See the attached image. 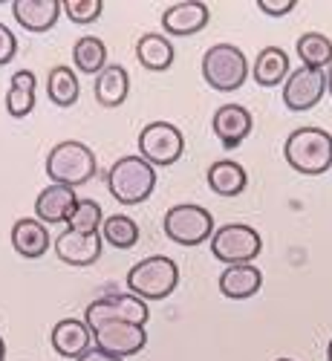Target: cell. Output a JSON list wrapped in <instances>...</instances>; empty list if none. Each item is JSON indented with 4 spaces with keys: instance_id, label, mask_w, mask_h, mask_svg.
I'll return each mask as SVG.
<instances>
[{
    "instance_id": "cell-1",
    "label": "cell",
    "mask_w": 332,
    "mask_h": 361,
    "mask_svg": "<svg viewBox=\"0 0 332 361\" xmlns=\"http://www.w3.org/2000/svg\"><path fill=\"white\" fill-rule=\"evenodd\" d=\"M289 168L304 176H321L332 168V136L321 128H297L283 145Z\"/></svg>"
},
{
    "instance_id": "cell-2",
    "label": "cell",
    "mask_w": 332,
    "mask_h": 361,
    "mask_svg": "<svg viewBox=\"0 0 332 361\" xmlns=\"http://www.w3.org/2000/svg\"><path fill=\"white\" fill-rule=\"evenodd\" d=\"M156 188V168L142 157H122L107 171V191L122 205H139Z\"/></svg>"
},
{
    "instance_id": "cell-3",
    "label": "cell",
    "mask_w": 332,
    "mask_h": 361,
    "mask_svg": "<svg viewBox=\"0 0 332 361\" xmlns=\"http://www.w3.org/2000/svg\"><path fill=\"white\" fill-rule=\"evenodd\" d=\"M96 154L84 142H58L47 157V176L55 185L78 188L96 176Z\"/></svg>"
},
{
    "instance_id": "cell-4",
    "label": "cell",
    "mask_w": 332,
    "mask_h": 361,
    "mask_svg": "<svg viewBox=\"0 0 332 361\" xmlns=\"http://www.w3.org/2000/svg\"><path fill=\"white\" fill-rule=\"evenodd\" d=\"M179 283V266L165 257V255H154L139 260L130 272H128V289L130 295L147 300H165Z\"/></svg>"
},
{
    "instance_id": "cell-5",
    "label": "cell",
    "mask_w": 332,
    "mask_h": 361,
    "mask_svg": "<svg viewBox=\"0 0 332 361\" xmlns=\"http://www.w3.org/2000/svg\"><path fill=\"white\" fill-rule=\"evenodd\" d=\"M202 78L217 93H234L249 78V61L234 44H214L202 55Z\"/></svg>"
},
{
    "instance_id": "cell-6",
    "label": "cell",
    "mask_w": 332,
    "mask_h": 361,
    "mask_svg": "<svg viewBox=\"0 0 332 361\" xmlns=\"http://www.w3.org/2000/svg\"><path fill=\"white\" fill-rule=\"evenodd\" d=\"M260 252H263V240L246 223H228L211 234V255L226 266L252 263L254 257H260Z\"/></svg>"
},
{
    "instance_id": "cell-7",
    "label": "cell",
    "mask_w": 332,
    "mask_h": 361,
    "mask_svg": "<svg viewBox=\"0 0 332 361\" xmlns=\"http://www.w3.org/2000/svg\"><path fill=\"white\" fill-rule=\"evenodd\" d=\"M162 228H165L168 240H173L179 246H199L214 234V217H211V212L202 205L183 202V205L168 208Z\"/></svg>"
},
{
    "instance_id": "cell-8",
    "label": "cell",
    "mask_w": 332,
    "mask_h": 361,
    "mask_svg": "<svg viewBox=\"0 0 332 361\" xmlns=\"http://www.w3.org/2000/svg\"><path fill=\"white\" fill-rule=\"evenodd\" d=\"M185 154V139L171 122H150L139 133V157L154 168H168Z\"/></svg>"
},
{
    "instance_id": "cell-9",
    "label": "cell",
    "mask_w": 332,
    "mask_h": 361,
    "mask_svg": "<svg viewBox=\"0 0 332 361\" xmlns=\"http://www.w3.org/2000/svg\"><path fill=\"white\" fill-rule=\"evenodd\" d=\"M147 318H150V307L145 304V300L136 298V295H122V292L96 298L84 312V324L90 329H96L102 324H110V321H125V324L145 326Z\"/></svg>"
},
{
    "instance_id": "cell-10",
    "label": "cell",
    "mask_w": 332,
    "mask_h": 361,
    "mask_svg": "<svg viewBox=\"0 0 332 361\" xmlns=\"http://www.w3.org/2000/svg\"><path fill=\"white\" fill-rule=\"evenodd\" d=\"M93 333V344L116 358H128V355H136L145 350L147 344V329L139 326V324H125V321H110V324H102Z\"/></svg>"
},
{
    "instance_id": "cell-11",
    "label": "cell",
    "mask_w": 332,
    "mask_h": 361,
    "mask_svg": "<svg viewBox=\"0 0 332 361\" xmlns=\"http://www.w3.org/2000/svg\"><path fill=\"white\" fill-rule=\"evenodd\" d=\"M324 96H326V73L324 70L300 67V70L289 73V78L283 84V104L292 113L312 110Z\"/></svg>"
},
{
    "instance_id": "cell-12",
    "label": "cell",
    "mask_w": 332,
    "mask_h": 361,
    "mask_svg": "<svg viewBox=\"0 0 332 361\" xmlns=\"http://www.w3.org/2000/svg\"><path fill=\"white\" fill-rule=\"evenodd\" d=\"M104 240L99 234H78V231H61L55 237V255L67 266H93L102 257Z\"/></svg>"
},
{
    "instance_id": "cell-13",
    "label": "cell",
    "mask_w": 332,
    "mask_h": 361,
    "mask_svg": "<svg viewBox=\"0 0 332 361\" xmlns=\"http://www.w3.org/2000/svg\"><path fill=\"white\" fill-rule=\"evenodd\" d=\"M211 9L202 0H185V4H173L162 12V29L168 35L185 38V35H197L208 26Z\"/></svg>"
},
{
    "instance_id": "cell-14",
    "label": "cell",
    "mask_w": 332,
    "mask_h": 361,
    "mask_svg": "<svg viewBox=\"0 0 332 361\" xmlns=\"http://www.w3.org/2000/svg\"><path fill=\"white\" fill-rule=\"evenodd\" d=\"M211 128H214V136L220 139L223 147H237L252 133L254 118L243 104H223L211 118Z\"/></svg>"
},
{
    "instance_id": "cell-15",
    "label": "cell",
    "mask_w": 332,
    "mask_h": 361,
    "mask_svg": "<svg viewBox=\"0 0 332 361\" xmlns=\"http://www.w3.org/2000/svg\"><path fill=\"white\" fill-rule=\"evenodd\" d=\"M78 197L75 188L70 185H47L38 200H35V220H41L44 226H58V223H67L70 214L75 212Z\"/></svg>"
},
{
    "instance_id": "cell-16",
    "label": "cell",
    "mask_w": 332,
    "mask_h": 361,
    "mask_svg": "<svg viewBox=\"0 0 332 361\" xmlns=\"http://www.w3.org/2000/svg\"><path fill=\"white\" fill-rule=\"evenodd\" d=\"M61 12V0H15L12 4V15L26 32H49Z\"/></svg>"
},
{
    "instance_id": "cell-17",
    "label": "cell",
    "mask_w": 332,
    "mask_h": 361,
    "mask_svg": "<svg viewBox=\"0 0 332 361\" xmlns=\"http://www.w3.org/2000/svg\"><path fill=\"white\" fill-rule=\"evenodd\" d=\"M49 341H52V350H55L58 355L75 361V358H81V355L90 350V344H93V333H90V326H87L84 321H78V318H64V321H58V324L52 326Z\"/></svg>"
},
{
    "instance_id": "cell-18",
    "label": "cell",
    "mask_w": 332,
    "mask_h": 361,
    "mask_svg": "<svg viewBox=\"0 0 332 361\" xmlns=\"http://www.w3.org/2000/svg\"><path fill=\"white\" fill-rule=\"evenodd\" d=\"M52 246V237L47 231V226L35 217H23L12 226V249L26 257V260H38L49 252Z\"/></svg>"
},
{
    "instance_id": "cell-19",
    "label": "cell",
    "mask_w": 332,
    "mask_h": 361,
    "mask_svg": "<svg viewBox=\"0 0 332 361\" xmlns=\"http://www.w3.org/2000/svg\"><path fill=\"white\" fill-rule=\"evenodd\" d=\"M263 286V272L254 263H240V266H226L220 275V292L231 300H246L254 298Z\"/></svg>"
},
{
    "instance_id": "cell-20",
    "label": "cell",
    "mask_w": 332,
    "mask_h": 361,
    "mask_svg": "<svg viewBox=\"0 0 332 361\" xmlns=\"http://www.w3.org/2000/svg\"><path fill=\"white\" fill-rule=\"evenodd\" d=\"M130 93V75L122 64H107L96 75V102L102 107H122Z\"/></svg>"
},
{
    "instance_id": "cell-21",
    "label": "cell",
    "mask_w": 332,
    "mask_h": 361,
    "mask_svg": "<svg viewBox=\"0 0 332 361\" xmlns=\"http://www.w3.org/2000/svg\"><path fill=\"white\" fill-rule=\"evenodd\" d=\"M208 185L217 197H240L249 185V173L246 168L234 162V159H220L208 168Z\"/></svg>"
},
{
    "instance_id": "cell-22",
    "label": "cell",
    "mask_w": 332,
    "mask_h": 361,
    "mask_svg": "<svg viewBox=\"0 0 332 361\" xmlns=\"http://www.w3.org/2000/svg\"><path fill=\"white\" fill-rule=\"evenodd\" d=\"M136 58H139V64L150 73H165L171 70L173 64V58H176V49L173 44L162 35V32H147L136 41Z\"/></svg>"
},
{
    "instance_id": "cell-23",
    "label": "cell",
    "mask_w": 332,
    "mask_h": 361,
    "mask_svg": "<svg viewBox=\"0 0 332 361\" xmlns=\"http://www.w3.org/2000/svg\"><path fill=\"white\" fill-rule=\"evenodd\" d=\"M252 78H254L260 87L286 84V78H289V55H286L281 47H263V49L257 52V58H254Z\"/></svg>"
},
{
    "instance_id": "cell-24",
    "label": "cell",
    "mask_w": 332,
    "mask_h": 361,
    "mask_svg": "<svg viewBox=\"0 0 332 361\" xmlns=\"http://www.w3.org/2000/svg\"><path fill=\"white\" fill-rule=\"evenodd\" d=\"M35 75L29 70H18L9 81V93H6V113L12 118H26L35 110Z\"/></svg>"
},
{
    "instance_id": "cell-25",
    "label": "cell",
    "mask_w": 332,
    "mask_h": 361,
    "mask_svg": "<svg viewBox=\"0 0 332 361\" xmlns=\"http://www.w3.org/2000/svg\"><path fill=\"white\" fill-rule=\"evenodd\" d=\"M47 96L52 104L58 107H73L81 96V84H78V75L75 70L70 67H52L49 70V78H47Z\"/></svg>"
},
{
    "instance_id": "cell-26",
    "label": "cell",
    "mask_w": 332,
    "mask_h": 361,
    "mask_svg": "<svg viewBox=\"0 0 332 361\" xmlns=\"http://www.w3.org/2000/svg\"><path fill=\"white\" fill-rule=\"evenodd\" d=\"M73 61H75V70L78 73L99 75L107 67V47H104V41L96 38V35L78 38L75 47H73Z\"/></svg>"
},
{
    "instance_id": "cell-27",
    "label": "cell",
    "mask_w": 332,
    "mask_h": 361,
    "mask_svg": "<svg viewBox=\"0 0 332 361\" xmlns=\"http://www.w3.org/2000/svg\"><path fill=\"white\" fill-rule=\"evenodd\" d=\"M297 58L309 70H326L332 61V41L324 32H304L295 44Z\"/></svg>"
},
{
    "instance_id": "cell-28",
    "label": "cell",
    "mask_w": 332,
    "mask_h": 361,
    "mask_svg": "<svg viewBox=\"0 0 332 361\" xmlns=\"http://www.w3.org/2000/svg\"><path fill=\"white\" fill-rule=\"evenodd\" d=\"M102 240H107L113 249L128 252V249H133L139 243V226L128 214L104 217V223H102Z\"/></svg>"
},
{
    "instance_id": "cell-29",
    "label": "cell",
    "mask_w": 332,
    "mask_h": 361,
    "mask_svg": "<svg viewBox=\"0 0 332 361\" xmlns=\"http://www.w3.org/2000/svg\"><path fill=\"white\" fill-rule=\"evenodd\" d=\"M102 223H104L102 205H99L96 200H78L75 212H73L70 220H67V228H70V231H78V234H99Z\"/></svg>"
},
{
    "instance_id": "cell-30",
    "label": "cell",
    "mask_w": 332,
    "mask_h": 361,
    "mask_svg": "<svg viewBox=\"0 0 332 361\" xmlns=\"http://www.w3.org/2000/svg\"><path fill=\"white\" fill-rule=\"evenodd\" d=\"M61 9L67 12V18L73 23L87 26V23H93V20L102 18L104 4H102V0H61Z\"/></svg>"
},
{
    "instance_id": "cell-31",
    "label": "cell",
    "mask_w": 332,
    "mask_h": 361,
    "mask_svg": "<svg viewBox=\"0 0 332 361\" xmlns=\"http://www.w3.org/2000/svg\"><path fill=\"white\" fill-rule=\"evenodd\" d=\"M15 52H18V38H15V32L0 23V67H6L12 58H15Z\"/></svg>"
},
{
    "instance_id": "cell-32",
    "label": "cell",
    "mask_w": 332,
    "mask_h": 361,
    "mask_svg": "<svg viewBox=\"0 0 332 361\" xmlns=\"http://www.w3.org/2000/svg\"><path fill=\"white\" fill-rule=\"evenodd\" d=\"M297 6V0H257V9L269 18H283Z\"/></svg>"
},
{
    "instance_id": "cell-33",
    "label": "cell",
    "mask_w": 332,
    "mask_h": 361,
    "mask_svg": "<svg viewBox=\"0 0 332 361\" xmlns=\"http://www.w3.org/2000/svg\"><path fill=\"white\" fill-rule=\"evenodd\" d=\"M75 361H125V358H116V355H110V353H104V350H99V347H90L81 358H75Z\"/></svg>"
},
{
    "instance_id": "cell-34",
    "label": "cell",
    "mask_w": 332,
    "mask_h": 361,
    "mask_svg": "<svg viewBox=\"0 0 332 361\" xmlns=\"http://www.w3.org/2000/svg\"><path fill=\"white\" fill-rule=\"evenodd\" d=\"M324 73H326V93L332 96V61H329V67H326Z\"/></svg>"
},
{
    "instance_id": "cell-35",
    "label": "cell",
    "mask_w": 332,
    "mask_h": 361,
    "mask_svg": "<svg viewBox=\"0 0 332 361\" xmlns=\"http://www.w3.org/2000/svg\"><path fill=\"white\" fill-rule=\"evenodd\" d=\"M6 358V341H4V336H0V361Z\"/></svg>"
},
{
    "instance_id": "cell-36",
    "label": "cell",
    "mask_w": 332,
    "mask_h": 361,
    "mask_svg": "<svg viewBox=\"0 0 332 361\" xmlns=\"http://www.w3.org/2000/svg\"><path fill=\"white\" fill-rule=\"evenodd\" d=\"M326 361H332V338H329V347H326Z\"/></svg>"
},
{
    "instance_id": "cell-37",
    "label": "cell",
    "mask_w": 332,
    "mask_h": 361,
    "mask_svg": "<svg viewBox=\"0 0 332 361\" xmlns=\"http://www.w3.org/2000/svg\"><path fill=\"white\" fill-rule=\"evenodd\" d=\"M278 361H292V358H278Z\"/></svg>"
}]
</instances>
